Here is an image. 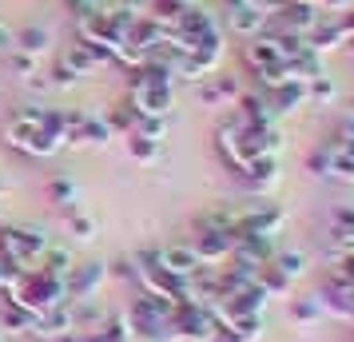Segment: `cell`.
Masks as SVG:
<instances>
[{
  "label": "cell",
  "instance_id": "obj_1",
  "mask_svg": "<svg viewBox=\"0 0 354 342\" xmlns=\"http://www.w3.org/2000/svg\"><path fill=\"white\" fill-rule=\"evenodd\" d=\"M4 140H8V147L28 151V155H40V160L60 151V140H52L48 131L40 128V124L24 120V115H12V124H8V131H4Z\"/></svg>",
  "mask_w": 354,
  "mask_h": 342
},
{
  "label": "cell",
  "instance_id": "obj_2",
  "mask_svg": "<svg viewBox=\"0 0 354 342\" xmlns=\"http://www.w3.org/2000/svg\"><path fill=\"white\" fill-rule=\"evenodd\" d=\"M104 275H108V267H104V263H80V267L72 263V271H68V278H64L68 303H72V298H88V294L104 283Z\"/></svg>",
  "mask_w": 354,
  "mask_h": 342
},
{
  "label": "cell",
  "instance_id": "obj_3",
  "mask_svg": "<svg viewBox=\"0 0 354 342\" xmlns=\"http://www.w3.org/2000/svg\"><path fill=\"white\" fill-rule=\"evenodd\" d=\"M68 330H76V323H72V310H68V303L64 307H52V310H44L40 319L32 323V339H40V342H56V339H64Z\"/></svg>",
  "mask_w": 354,
  "mask_h": 342
},
{
  "label": "cell",
  "instance_id": "obj_4",
  "mask_svg": "<svg viewBox=\"0 0 354 342\" xmlns=\"http://www.w3.org/2000/svg\"><path fill=\"white\" fill-rule=\"evenodd\" d=\"M48 44H52V32L44 28V24H28V28L12 32V48L24 52V56H44Z\"/></svg>",
  "mask_w": 354,
  "mask_h": 342
},
{
  "label": "cell",
  "instance_id": "obj_5",
  "mask_svg": "<svg viewBox=\"0 0 354 342\" xmlns=\"http://www.w3.org/2000/svg\"><path fill=\"white\" fill-rule=\"evenodd\" d=\"M108 56H112L108 48H96V44H84L80 40V44H68V52L60 56V60H68L76 72H88V68H96L100 60H108Z\"/></svg>",
  "mask_w": 354,
  "mask_h": 342
},
{
  "label": "cell",
  "instance_id": "obj_6",
  "mask_svg": "<svg viewBox=\"0 0 354 342\" xmlns=\"http://www.w3.org/2000/svg\"><path fill=\"white\" fill-rule=\"evenodd\" d=\"M32 323H36V314L17 307V303H4V310H0V330H8V334H28Z\"/></svg>",
  "mask_w": 354,
  "mask_h": 342
},
{
  "label": "cell",
  "instance_id": "obj_7",
  "mask_svg": "<svg viewBox=\"0 0 354 342\" xmlns=\"http://www.w3.org/2000/svg\"><path fill=\"white\" fill-rule=\"evenodd\" d=\"M160 263H163L167 275H187V271L195 267V255L192 251H183V247H171V251H163L160 255Z\"/></svg>",
  "mask_w": 354,
  "mask_h": 342
},
{
  "label": "cell",
  "instance_id": "obj_8",
  "mask_svg": "<svg viewBox=\"0 0 354 342\" xmlns=\"http://www.w3.org/2000/svg\"><path fill=\"white\" fill-rule=\"evenodd\" d=\"M128 151H131V160L136 163H151L156 160V140H147V135H131Z\"/></svg>",
  "mask_w": 354,
  "mask_h": 342
},
{
  "label": "cell",
  "instance_id": "obj_9",
  "mask_svg": "<svg viewBox=\"0 0 354 342\" xmlns=\"http://www.w3.org/2000/svg\"><path fill=\"white\" fill-rule=\"evenodd\" d=\"M76 80H80V72L68 64V60H56L52 64V88H76Z\"/></svg>",
  "mask_w": 354,
  "mask_h": 342
},
{
  "label": "cell",
  "instance_id": "obj_10",
  "mask_svg": "<svg viewBox=\"0 0 354 342\" xmlns=\"http://www.w3.org/2000/svg\"><path fill=\"white\" fill-rule=\"evenodd\" d=\"M48 191L56 203H76V180H68V175H56V180L48 183Z\"/></svg>",
  "mask_w": 354,
  "mask_h": 342
},
{
  "label": "cell",
  "instance_id": "obj_11",
  "mask_svg": "<svg viewBox=\"0 0 354 342\" xmlns=\"http://www.w3.org/2000/svg\"><path fill=\"white\" fill-rule=\"evenodd\" d=\"M68 227H72L76 239H92V235H96V223H92L88 215H68Z\"/></svg>",
  "mask_w": 354,
  "mask_h": 342
},
{
  "label": "cell",
  "instance_id": "obj_12",
  "mask_svg": "<svg viewBox=\"0 0 354 342\" xmlns=\"http://www.w3.org/2000/svg\"><path fill=\"white\" fill-rule=\"evenodd\" d=\"M12 72L28 80V76L36 72V56H24V52H17V56H12Z\"/></svg>",
  "mask_w": 354,
  "mask_h": 342
},
{
  "label": "cell",
  "instance_id": "obj_13",
  "mask_svg": "<svg viewBox=\"0 0 354 342\" xmlns=\"http://www.w3.org/2000/svg\"><path fill=\"white\" fill-rule=\"evenodd\" d=\"M56 342H104V334L100 330H68L64 339H56Z\"/></svg>",
  "mask_w": 354,
  "mask_h": 342
},
{
  "label": "cell",
  "instance_id": "obj_14",
  "mask_svg": "<svg viewBox=\"0 0 354 342\" xmlns=\"http://www.w3.org/2000/svg\"><path fill=\"white\" fill-rule=\"evenodd\" d=\"M12 48V32H8V24H0V52Z\"/></svg>",
  "mask_w": 354,
  "mask_h": 342
},
{
  "label": "cell",
  "instance_id": "obj_15",
  "mask_svg": "<svg viewBox=\"0 0 354 342\" xmlns=\"http://www.w3.org/2000/svg\"><path fill=\"white\" fill-rule=\"evenodd\" d=\"M4 187H8V183H4V175H0V196H4Z\"/></svg>",
  "mask_w": 354,
  "mask_h": 342
}]
</instances>
